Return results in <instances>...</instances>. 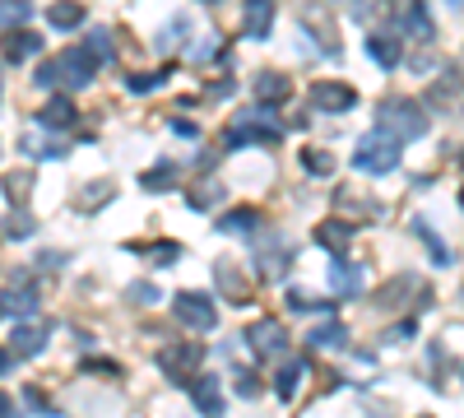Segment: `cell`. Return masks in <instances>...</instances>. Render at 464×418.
I'll return each mask as SVG.
<instances>
[{"label":"cell","instance_id":"cell-1","mask_svg":"<svg viewBox=\"0 0 464 418\" xmlns=\"http://www.w3.org/2000/svg\"><path fill=\"white\" fill-rule=\"evenodd\" d=\"M376 131L381 135H391V140H422L428 135V117H422V107L413 98H381L376 102Z\"/></svg>","mask_w":464,"mask_h":418},{"label":"cell","instance_id":"cell-41","mask_svg":"<svg viewBox=\"0 0 464 418\" xmlns=\"http://www.w3.org/2000/svg\"><path fill=\"white\" fill-rule=\"evenodd\" d=\"M130 302H149V307H153V302H159V288H153V284H135L130 288Z\"/></svg>","mask_w":464,"mask_h":418},{"label":"cell","instance_id":"cell-29","mask_svg":"<svg viewBox=\"0 0 464 418\" xmlns=\"http://www.w3.org/2000/svg\"><path fill=\"white\" fill-rule=\"evenodd\" d=\"M306 345H312V349H348V326H339V321L316 326L312 335H306Z\"/></svg>","mask_w":464,"mask_h":418},{"label":"cell","instance_id":"cell-4","mask_svg":"<svg viewBox=\"0 0 464 418\" xmlns=\"http://www.w3.org/2000/svg\"><path fill=\"white\" fill-rule=\"evenodd\" d=\"M159 372L168 376V382H177V386H186L190 376L200 372V363H205V349L200 345H168V349H159Z\"/></svg>","mask_w":464,"mask_h":418},{"label":"cell","instance_id":"cell-46","mask_svg":"<svg viewBox=\"0 0 464 418\" xmlns=\"http://www.w3.org/2000/svg\"><path fill=\"white\" fill-rule=\"evenodd\" d=\"M10 413V400H5V391H0V418H5Z\"/></svg>","mask_w":464,"mask_h":418},{"label":"cell","instance_id":"cell-36","mask_svg":"<svg viewBox=\"0 0 464 418\" xmlns=\"http://www.w3.org/2000/svg\"><path fill=\"white\" fill-rule=\"evenodd\" d=\"M186 200H190V209H209L214 200H223V186H218V181H205V186H196Z\"/></svg>","mask_w":464,"mask_h":418},{"label":"cell","instance_id":"cell-43","mask_svg":"<svg viewBox=\"0 0 464 418\" xmlns=\"http://www.w3.org/2000/svg\"><path fill=\"white\" fill-rule=\"evenodd\" d=\"M232 93H237V84H232V80H214L209 84V98L218 102V98H232Z\"/></svg>","mask_w":464,"mask_h":418},{"label":"cell","instance_id":"cell-8","mask_svg":"<svg viewBox=\"0 0 464 418\" xmlns=\"http://www.w3.org/2000/svg\"><path fill=\"white\" fill-rule=\"evenodd\" d=\"M24 154H28V159H37V163H61V159L70 154V140H65V131H47V126H37V131H28V135H24Z\"/></svg>","mask_w":464,"mask_h":418},{"label":"cell","instance_id":"cell-2","mask_svg":"<svg viewBox=\"0 0 464 418\" xmlns=\"http://www.w3.org/2000/svg\"><path fill=\"white\" fill-rule=\"evenodd\" d=\"M288 126H279L275 117V107L269 102H256L251 112H242V117H232V126L223 131V149H246V144H269V140H279Z\"/></svg>","mask_w":464,"mask_h":418},{"label":"cell","instance_id":"cell-16","mask_svg":"<svg viewBox=\"0 0 464 418\" xmlns=\"http://www.w3.org/2000/svg\"><path fill=\"white\" fill-rule=\"evenodd\" d=\"M269 28H275V0H246L242 5V33L251 43H265Z\"/></svg>","mask_w":464,"mask_h":418},{"label":"cell","instance_id":"cell-48","mask_svg":"<svg viewBox=\"0 0 464 418\" xmlns=\"http://www.w3.org/2000/svg\"><path fill=\"white\" fill-rule=\"evenodd\" d=\"M0 89H5V84H0Z\"/></svg>","mask_w":464,"mask_h":418},{"label":"cell","instance_id":"cell-38","mask_svg":"<svg viewBox=\"0 0 464 418\" xmlns=\"http://www.w3.org/2000/svg\"><path fill=\"white\" fill-rule=\"evenodd\" d=\"M237 395H242V400H256V395H260V376H256V372H246V367L237 372Z\"/></svg>","mask_w":464,"mask_h":418},{"label":"cell","instance_id":"cell-30","mask_svg":"<svg viewBox=\"0 0 464 418\" xmlns=\"http://www.w3.org/2000/svg\"><path fill=\"white\" fill-rule=\"evenodd\" d=\"M47 24H52L56 33H70V28H80V24H84V10L74 5V0H56V5L47 10Z\"/></svg>","mask_w":464,"mask_h":418},{"label":"cell","instance_id":"cell-42","mask_svg":"<svg viewBox=\"0 0 464 418\" xmlns=\"http://www.w3.org/2000/svg\"><path fill=\"white\" fill-rule=\"evenodd\" d=\"M413 335H418V326H413V321H400L391 335H385V345H395V339H413Z\"/></svg>","mask_w":464,"mask_h":418},{"label":"cell","instance_id":"cell-13","mask_svg":"<svg viewBox=\"0 0 464 418\" xmlns=\"http://www.w3.org/2000/svg\"><path fill=\"white\" fill-rule=\"evenodd\" d=\"M0 316H37V288L19 275L10 288H0Z\"/></svg>","mask_w":464,"mask_h":418},{"label":"cell","instance_id":"cell-15","mask_svg":"<svg viewBox=\"0 0 464 418\" xmlns=\"http://www.w3.org/2000/svg\"><path fill=\"white\" fill-rule=\"evenodd\" d=\"M0 52H5V61H33V56H43V33H33V28H10L5 37H0Z\"/></svg>","mask_w":464,"mask_h":418},{"label":"cell","instance_id":"cell-11","mask_svg":"<svg viewBox=\"0 0 464 418\" xmlns=\"http://www.w3.org/2000/svg\"><path fill=\"white\" fill-rule=\"evenodd\" d=\"M312 107H316V112H330V117H339V112H353V107H358V93H353V84L321 80V84H312Z\"/></svg>","mask_w":464,"mask_h":418},{"label":"cell","instance_id":"cell-44","mask_svg":"<svg viewBox=\"0 0 464 418\" xmlns=\"http://www.w3.org/2000/svg\"><path fill=\"white\" fill-rule=\"evenodd\" d=\"M172 135H181V140H196L200 131H196V126H190V122H181V117H177V122H172Z\"/></svg>","mask_w":464,"mask_h":418},{"label":"cell","instance_id":"cell-31","mask_svg":"<svg viewBox=\"0 0 464 418\" xmlns=\"http://www.w3.org/2000/svg\"><path fill=\"white\" fill-rule=\"evenodd\" d=\"M288 307L293 312H306V316H334V302H321L306 288H288Z\"/></svg>","mask_w":464,"mask_h":418},{"label":"cell","instance_id":"cell-18","mask_svg":"<svg viewBox=\"0 0 464 418\" xmlns=\"http://www.w3.org/2000/svg\"><path fill=\"white\" fill-rule=\"evenodd\" d=\"M74 98H65V93H52L47 102H43V112H37V126H47V131H70L74 126Z\"/></svg>","mask_w":464,"mask_h":418},{"label":"cell","instance_id":"cell-27","mask_svg":"<svg viewBox=\"0 0 464 418\" xmlns=\"http://www.w3.org/2000/svg\"><path fill=\"white\" fill-rule=\"evenodd\" d=\"M177 177H181V168H177L172 159H163L159 168H149V172L140 177V186H144V191H172Z\"/></svg>","mask_w":464,"mask_h":418},{"label":"cell","instance_id":"cell-25","mask_svg":"<svg viewBox=\"0 0 464 418\" xmlns=\"http://www.w3.org/2000/svg\"><path fill=\"white\" fill-rule=\"evenodd\" d=\"M297 163H302L306 177H330L334 172V154H330V149H316V144H306L297 154Z\"/></svg>","mask_w":464,"mask_h":418},{"label":"cell","instance_id":"cell-23","mask_svg":"<svg viewBox=\"0 0 464 418\" xmlns=\"http://www.w3.org/2000/svg\"><path fill=\"white\" fill-rule=\"evenodd\" d=\"M256 98L269 102V107L288 102V74H279V70H260V74H256Z\"/></svg>","mask_w":464,"mask_h":418},{"label":"cell","instance_id":"cell-49","mask_svg":"<svg viewBox=\"0 0 464 418\" xmlns=\"http://www.w3.org/2000/svg\"><path fill=\"white\" fill-rule=\"evenodd\" d=\"M5 418H10V413H5Z\"/></svg>","mask_w":464,"mask_h":418},{"label":"cell","instance_id":"cell-28","mask_svg":"<svg viewBox=\"0 0 464 418\" xmlns=\"http://www.w3.org/2000/svg\"><path fill=\"white\" fill-rule=\"evenodd\" d=\"M33 233H37V219L28 209H14L5 223H0V238H5V242H28Z\"/></svg>","mask_w":464,"mask_h":418},{"label":"cell","instance_id":"cell-21","mask_svg":"<svg viewBox=\"0 0 464 418\" xmlns=\"http://www.w3.org/2000/svg\"><path fill=\"white\" fill-rule=\"evenodd\" d=\"M400 37H391V33H367V56L381 65V70H395L400 65Z\"/></svg>","mask_w":464,"mask_h":418},{"label":"cell","instance_id":"cell-17","mask_svg":"<svg viewBox=\"0 0 464 418\" xmlns=\"http://www.w3.org/2000/svg\"><path fill=\"white\" fill-rule=\"evenodd\" d=\"M330 293H334V302L339 297H362V270L358 265H348L343 256H334V265H330Z\"/></svg>","mask_w":464,"mask_h":418},{"label":"cell","instance_id":"cell-9","mask_svg":"<svg viewBox=\"0 0 464 418\" xmlns=\"http://www.w3.org/2000/svg\"><path fill=\"white\" fill-rule=\"evenodd\" d=\"M288 265H293L288 242H279V238H260V242H256V270H260L269 284H279V279L288 275Z\"/></svg>","mask_w":464,"mask_h":418},{"label":"cell","instance_id":"cell-47","mask_svg":"<svg viewBox=\"0 0 464 418\" xmlns=\"http://www.w3.org/2000/svg\"><path fill=\"white\" fill-rule=\"evenodd\" d=\"M205 5H223V0H205Z\"/></svg>","mask_w":464,"mask_h":418},{"label":"cell","instance_id":"cell-39","mask_svg":"<svg viewBox=\"0 0 464 418\" xmlns=\"http://www.w3.org/2000/svg\"><path fill=\"white\" fill-rule=\"evenodd\" d=\"M37 89H56V61L37 65Z\"/></svg>","mask_w":464,"mask_h":418},{"label":"cell","instance_id":"cell-22","mask_svg":"<svg viewBox=\"0 0 464 418\" xmlns=\"http://www.w3.org/2000/svg\"><path fill=\"white\" fill-rule=\"evenodd\" d=\"M316 242H321L325 251L343 256V251H348V242H353V223H343V219H325V223L316 228Z\"/></svg>","mask_w":464,"mask_h":418},{"label":"cell","instance_id":"cell-32","mask_svg":"<svg viewBox=\"0 0 464 418\" xmlns=\"http://www.w3.org/2000/svg\"><path fill=\"white\" fill-rule=\"evenodd\" d=\"M413 233H418L422 242H428V251H432V260H437V265H450V260H455V256H450V251L437 242V233L428 228V219H413Z\"/></svg>","mask_w":464,"mask_h":418},{"label":"cell","instance_id":"cell-14","mask_svg":"<svg viewBox=\"0 0 464 418\" xmlns=\"http://www.w3.org/2000/svg\"><path fill=\"white\" fill-rule=\"evenodd\" d=\"M47 339H52V330L43 326V321H19L14 330H10V349L19 354V358H37V354H43L47 349Z\"/></svg>","mask_w":464,"mask_h":418},{"label":"cell","instance_id":"cell-37","mask_svg":"<svg viewBox=\"0 0 464 418\" xmlns=\"http://www.w3.org/2000/svg\"><path fill=\"white\" fill-rule=\"evenodd\" d=\"M140 251H144L153 265H172V260L181 256V247H177V242H153V247H140Z\"/></svg>","mask_w":464,"mask_h":418},{"label":"cell","instance_id":"cell-12","mask_svg":"<svg viewBox=\"0 0 464 418\" xmlns=\"http://www.w3.org/2000/svg\"><path fill=\"white\" fill-rule=\"evenodd\" d=\"M302 33H312L316 37V56H339V33H334V24H330V15L321 10V5H306L302 10Z\"/></svg>","mask_w":464,"mask_h":418},{"label":"cell","instance_id":"cell-10","mask_svg":"<svg viewBox=\"0 0 464 418\" xmlns=\"http://www.w3.org/2000/svg\"><path fill=\"white\" fill-rule=\"evenodd\" d=\"M190 400H196V409L205 413V418H223V376H214V372H196L190 376Z\"/></svg>","mask_w":464,"mask_h":418},{"label":"cell","instance_id":"cell-19","mask_svg":"<svg viewBox=\"0 0 464 418\" xmlns=\"http://www.w3.org/2000/svg\"><path fill=\"white\" fill-rule=\"evenodd\" d=\"M400 28L409 37H418V43H432V37H437V24H432V15H428L422 0H409V10L400 15Z\"/></svg>","mask_w":464,"mask_h":418},{"label":"cell","instance_id":"cell-3","mask_svg":"<svg viewBox=\"0 0 464 418\" xmlns=\"http://www.w3.org/2000/svg\"><path fill=\"white\" fill-rule=\"evenodd\" d=\"M353 168H358V172H372V177L395 172V168H400V140L381 135V131L362 135V140H358V149H353Z\"/></svg>","mask_w":464,"mask_h":418},{"label":"cell","instance_id":"cell-33","mask_svg":"<svg viewBox=\"0 0 464 418\" xmlns=\"http://www.w3.org/2000/svg\"><path fill=\"white\" fill-rule=\"evenodd\" d=\"M24 19H28V0H0V28H24Z\"/></svg>","mask_w":464,"mask_h":418},{"label":"cell","instance_id":"cell-20","mask_svg":"<svg viewBox=\"0 0 464 418\" xmlns=\"http://www.w3.org/2000/svg\"><path fill=\"white\" fill-rule=\"evenodd\" d=\"M260 228V209H227L223 219H218V238H251Z\"/></svg>","mask_w":464,"mask_h":418},{"label":"cell","instance_id":"cell-26","mask_svg":"<svg viewBox=\"0 0 464 418\" xmlns=\"http://www.w3.org/2000/svg\"><path fill=\"white\" fill-rule=\"evenodd\" d=\"M214 279H218V288L232 297V302H251V288L242 284V275H237V265H214Z\"/></svg>","mask_w":464,"mask_h":418},{"label":"cell","instance_id":"cell-24","mask_svg":"<svg viewBox=\"0 0 464 418\" xmlns=\"http://www.w3.org/2000/svg\"><path fill=\"white\" fill-rule=\"evenodd\" d=\"M302 376H306V363H302V358H284V363H279V376H275V391H279V400H297V391H302Z\"/></svg>","mask_w":464,"mask_h":418},{"label":"cell","instance_id":"cell-34","mask_svg":"<svg viewBox=\"0 0 464 418\" xmlns=\"http://www.w3.org/2000/svg\"><path fill=\"white\" fill-rule=\"evenodd\" d=\"M84 52H89V56H93L98 65H102V61H111V56H116V52H111V28H93V33H89V47H84Z\"/></svg>","mask_w":464,"mask_h":418},{"label":"cell","instance_id":"cell-6","mask_svg":"<svg viewBox=\"0 0 464 418\" xmlns=\"http://www.w3.org/2000/svg\"><path fill=\"white\" fill-rule=\"evenodd\" d=\"M98 74V61L84 47H70L56 56V89H89Z\"/></svg>","mask_w":464,"mask_h":418},{"label":"cell","instance_id":"cell-45","mask_svg":"<svg viewBox=\"0 0 464 418\" xmlns=\"http://www.w3.org/2000/svg\"><path fill=\"white\" fill-rule=\"evenodd\" d=\"M10 363H14V358H10L5 349H0V376H5V372H10Z\"/></svg>","mask_w":464,"mask_h":418},{"label":"cell","instance_id":"cell-5","mask_svg":"<svg viewBox=\"0 0 464 418\" xmlns=\"http://www.w3.org/2000/svg\"><path fill=\"white\" fill-rule=\"evenodd\" d=\"M172 316L186 326V330H218V307H214V297L205 293H177L172 297Z\"/></svg>","mask_w":464,"mask_h":418},{"label":"cell","instance_id":"cell-40","mask_svg":"<svg viewBox=\"0 0 464 418\" xmlns=\"http://www.w3.org/2000/svg\"><path fill=\"white\" fill-rule=\"evenodd\" d=\"M5 191L14 196V205H19V196L28 191V172H14V177H5Z\"/></svg>","mask_w":464,"mask_h":418},{"label":"cell","instance_id":"cell-35","mask_svg":"<svg viewBox=\"0 0 464 418\" xmlns=\"http://www.w3.org/2000/svg\"><path fill=\"white\" fill-rule=\"evenodd\" d=\"M168 74H172L168 65H163V70H153V74H130L126 89H130V93H153V89H159V84L168 80Z\"/></svg>","mask_w":464,"mask_h":418},{"label":"cell","instance_id":"cell-7","mask_svg":"<svg viewBox=\"0 0 464 418\" xmlns=\"http://www.w3.org/2000/svg\"><path fill=\"white\" fill-rule=\"evenodd\" d=\"M246 345H251L256 358H284L288 330H284V321H275V316H260L256 326H246Z\"/></svg>","mask_w":464,"mask_h":418}]
</instances>
